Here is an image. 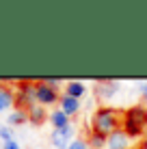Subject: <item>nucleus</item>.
I'll return each instance as SVG.
<instances>
[{
  "instance_id": "1",
  "label": "nucleus",
  "mask_w": 147,
  "mask_h": 149,
  "mask_svg": "<svg viewBox=\"0 0 147 149\" xmlns=\"http://www.w3.org/2000/svg\"><path fill=\"white\" fill-rule=\"evenodd\" d=\"M121 123H123V112L113 108V106H100L93 112V119H91V127L93 132L102 134L108 138L110 134L121 130Z\"/></svg>"
},
{
  "instance_id": "2",
  "label": "nucleus",
  "mask_w": 147,
  "mask_h": 149,
  "mask_svg": "<svg viewBox=\"0 0 147 149\" xmlns=\"http://www.w3.org/2000/svg\"><path fill=\"white\" fill-rule=\"evenodd\" d=\"M121 130H123L130 138L143 136L147 132V108L145 106H130V108L123 112Z\"/></svg>"
},
{
  "instance_id": "3",
  "label": "nucleus",
  "mask_w": 147,
  "mask_h": 149,
  "mask_svg": "<svg viewBox=\"0 0 147 149\" xmlns=\"http://www.w3.org/2000/svg\"><path fill=\"white\" fill-rule=\"evenodd\" d=\"M37 104V95H35V82L33 80H17V89H15V108L26 110L30 106Z\"/></svg>"
},
{
  "instance_id": "4",
  "label": "nucleus",
  "mask_w": 147,
  "mask_h": 149,
  "mask_svg": "<svg viewBox=\"0 0 147 149\" xmlns=\"http://www.w3.org/2000/svg\"><path fill=\"white\" fill-rule=\"evenodd\" d=\"M35 95H37V104L39 106H54L61 102V95H59V89H54V86H50L48 82L43 80H37L35 82Z\"/></svg>"
},
{
  "instance_id": "5",
  "label": "nucleus",
  "mask_w": 147,
  "mask_h": 149,
  "mask_svg": "<svg viewBox=\"0 0 147 149\" xmlns=\"http://www.w3.org/2000/svg\"><path fill=\"white\" fill-rule=\"evenodd\" d=\"M74 136H76L74 125H67V127H61V130H52V134H50V143H52L54 149H67L76 141Z\"/></svg>"
},
{
  "instance_id": "6",
  "label": "nucleus",
  "mask_w": 147,
  "mask_h": 149,
  "mask_svg": "<svg viewBox=\"0 0 147 149\" xmlns=\"http://www.w3.org/2000/svg\"><path fill=\"white\" fill-rule=\"evenodd\" d=\"M95 93H98L100 100H110V97H115L119 93V82L117 80H110V78H104L98 82V86H95Z\"/></svg>"
},
{
  "instance_id": "7",
  "label": "nucleus",
  "mask_w": 147,
  "mask_h": 149,
  "mask_svg": "<svg viewBox=\"0 0 147 149\" xmlns=\"http://www.w3.org/2000/svg\"><path fill=\"white\" fill-rule=\"evenodd\" d=\"M13 106H15V91L4 80H0V115L7 110L11 112Z\"/></svg>"
},
{
  "instance_id": "8",
  "label": "nucleus",
  "mask_w": 147,
  "mask_h": 149,
  "mask_svg": "<svg viewBox=\"0 0 147 149\" xmlns=\"http://www.w3.org/2000/svg\"><path fill=\"white\" fill-rule=\"evenodd\" d=\"M59 108L65 112V115L72 119L74 115H78L80 112V100H76V97H69V95H61V102H59Z\"/></svg>"
},
{
  "instance_id": "9",
  "label": "nucleus",
  "mask_w": 147,
  "mask_h": 149,
  "mask_svg": "<svg viewBox=\"0 0 147 149\" xmlns=\"http://www.w3.org/2000/svg\"><path fill=\"white\" fill-rule=\"evenodd\" d=\"M106 149H130V136L125 134L123 130L110 134L108 143H106Z\"/></svg>"
},
{
  "instance_id": "10",
  "label": "nucleus",
  "mask_w": 147,
  "mask_h": 149,
  "mask_svg": "<svg viewBox=\"0 0 147 149\" xmlns=\"http://www.w3.org/2000/svg\"><path fill=\"white\" fill-rule=\"evenodd\" d=\"M26 112H28V123H33V125H41V123L50 117L48 112H45V108H43V106H39V104L26 108Z\"/></svg>"
},
{
  "instance_id": "11",
  "label": "nucleus",
  "mask_w": 147,
  "mask_h": 149,
  "mask_svg": "<svg viewBox=\"0 0 147 149\" xmlns=\"http://www.w3.org/2000/svg\"><path fill=\"white\" fill-rule=\"evenodd\" d=\"M50 123H52V127L54 130H61V127H67V125H72V123H69V117L65 115L63 110L61 108H54L52 112H50Z\"/></svg>"
},
{
  "instance_id": "12",
  "label": "nucleus",
  "mask_w": 147,
  "mask_h": 149,
  "mask_svg": "<svg viewBox=\"0 0 147 149\" xmlns=\"http://www.w3.org/2000/svg\"><path fill=\"white\" fill-rule=\"evenodd\" d=\"M84 93H87V86H84V82H80V80H69L67 84H65V95H69V97L80 100Z\"/></svg>"
},
{
  "instance_id": "13",
  "label": "nucleus",
  "mask_w": 147,
  "mask_h": 149,
  "mask_svg": "<svg viewBox=\"0 0 147 149\" xmlns=\"http://www.w3.org/2000/svg\"><path fill=\"white\" fill-rule=\"evenodd\" d=\"M26 121H28V112H26V110H22V108H13L11 112H9V117H7V123H9L11 127L24 125Z\"/></svg>"
},
{
  "instance_id": "14",
  "label": "nucleus",
  "mask_w": 147,
  "mask_h": 149,
  "mask_svg": "<svg viewBox=\"0 0 147 149\" xmlns=\"http://www.w3.org/2000/svg\"><path fill=\"white\" fill-rule=\"evenodd\" d=\"M87 143H89V147H91V149H104V147H106V143H108V138L102 136V134H98V132H91Z\"/></svg>"
},
{
  "instance_id": "15",
  "label": "nucleus",
  "mask_w": 147,
  "mask_h": 149,
  "mask_svg": "<svg viewBox=\"0 0 147 149\" xmlns=\"http://www.w3.org/2000/svg\"><path fill=\"white\" fill-rule=\"evenodd\" d=\"M0 141L2 143L13 141V127L11 125H0Z\"/></svg>"
},
{
  "instance_id": "16",
  "label": "nucleus",
  "mask_w": 147,
  "mask_h": 149,
  "mask_svg": "<svg viewBox=\"0 0 147 149\" xmlns=\"http://www.w3.org/2000/svg\"><path fill=\"white\" fill-rule=\"evenodd\" d=\"M67 149H91V147H89V143L84 141V138H76V141H74Z\"/></svg>"
},
{
  "instance_id": "17",
  "label": "nucleus",
  "mask_w": 147,
  "mask_h": 149,
  "mask_svg": "<svg viewBox=\"0 0 147 149\" xmlns=\"http://www.w3.org/2000/svg\"><path fill=\"white\" fill-rule=\"evenodd\" d=\"M2 149H22V147H20V143L13 138V141H7V143H2Z\"/></svg>"
},
{
  "instance_id": "18",
  "label": "nucleus",
  "mask_w": 147,
  "mask_h": 149,
  "mask_svg": "<svg viewBox=\"0 0 147 149\" xmlns=\"http://www.w3.org/2000/svg\"><path fill=\"white\" fill-rule=\"evenodd\" d=\"M43 82H48L50 86H54V89H59V84H61V80L59 78H45Z\"/></svg>"
},
{
  "instance_id": "19",
  "label": "nucleus",
  "mask_w": 147,
  "mask_h": 149,
  "mask_svg": "<svg viewBox=\"0 0 147 149\" xmlns=\"http://www.w3.org/2000/svg\"><path fill=\"white\" fill-rule=\"evenodd\" d=\"M141 97H143V102H147V80L141 84Z\"/></svg>"
},
{
  "instance_id": "20",
  "label": "nucleus",
  "mask_w": 147,
  "mask_h": 149,
  "mask_svg": "<svg viewBox=\"0 0 147 149\" xmlns=\"http://www.w3.org/2000/svg\"><path fill=\"white\" fill-rule=\"evenodd\" d=\"M139 149H147V136L143 138V141H141V147H139Z\"/></svg>"
},
{
  "instance_id": "21",
  "label": "nucleus",
  "mask_w": 147,
  "mask_h": 149,
  "mask_svg": "<svg viewBox=\"0 0 147 149\" xmlns=\"http://www.w3.org/2000/svg\"><path fill=\"white\" fill-rule=\"evenodd\" d=\"M130 149H132V147H130Z\"/></svg>"
},
{
  "instance_id": "22",
  "label": "nucleus",
  "mask_w": 147,
  "mask_h": 149,
  "mask_svg": "<svg viewBox=\"0 0 147 149\" xmlns=\"http://www.w3.org/2000/svg\"><path fill=\"white\" fill-rule=\"evenodd\" d=\"M0 149H2V147H0Z\"/></svg>"
}]
</instances>
